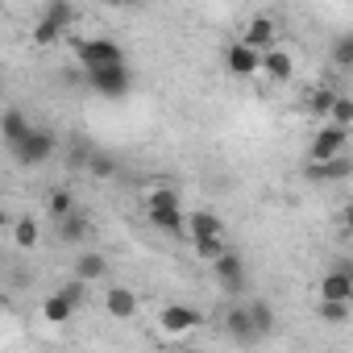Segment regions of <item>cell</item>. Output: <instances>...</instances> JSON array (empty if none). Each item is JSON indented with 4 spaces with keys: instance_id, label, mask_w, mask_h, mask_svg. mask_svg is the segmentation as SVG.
<instances>
[{
    "instance_id": "10",
    "label": "cell",
    "mask_w": 353,
    "mask_h": 353,
    "mask_svg": "<svg viewBox=\"0 0 353 353\" xmlns=\"http://www.w3.org/2000/svg\"><path fill=\"white\" fill-rule=\"evenodd\" d=\"M225 332H229L237 345L262 341V332H258V324H254V316H250V303H233V307L225 312Z\"/></svg>"
},
{
    "instance_id": "5",
    "label": "cell",
    "mask_w": 353,
    "mask_h": 353,
    "mask_svg": "<svg viewBox=\"0 0 353 353\" xmlns=\"http://www.w3.org/2000/svg\"><path fill=\"white\" fill-rule=\"evenodd\" d=\"M212 279H216V287H221L225 295H241V291L250 287V270H245V258H241L237 250L221 254V258L212 262Z\"/></svg>"
},
{
    "instance_id": "31",
    "label": "cell",
    "mask_w": 353,
    "mask_h": 353,
    "mask_svg": "<svg viewBox=\"0 0 353 353\" xmlns=\"http://www.w3.org/2000/svg\"><path fill=\"white\" fill-rule=\"evenodd\" d=\"M332 125H345V129H353V96H336V104H332V117H328Z\"/></svg>"
},
{
    "instance_id": "34",
    "label": "cell",
    "mask_w": 353,
    "mask_h": 353,
    "mask_svg": "<svg viewBox=\"0 0 353 353\" xmlns=\"http://www.w3.org/2000/svg\"><path fill=\"white\" fill-rule=\"evenodd\" d=\"M104 5H112V9H125V5H133V0H104Z\"/></svg>"
},
{
    "instance_id": "26",
    "label": "cell",
    "mask_w": 353,
    "mask_h": 353,
    "mask_svg": "<svg viewBox=\"0 0 353 353\" xmlns=\"http://www.w3.org/2000/svg\"><path fill=\"white\" fill-rule=\"evenodd\" d=\"M46 212H50V221L71 216V212H75V192H71V188H50V196H46Z\"/></svg>"
},
{
    "instance_id": "32",
    "label": "cell",
    "mask_w": 353,
    "mask_h": 353,
    "mask_svg": "<svg viewBox=\"0 0 353 353\" xmlns=\"http://www.w3.org/2000/svg\"><path fill=\"white\" fill-rule=\"evenodd\" d=\"M59 42H63V38H59L54 30H46L42 21L34 26V46H38V50H50V46H59Z\"/></svg>"
},
{
    "instance_id": "12",
    "label": "cell",
    "mask_w": 353,
    "mask_h": 353,
    "mask_svg": "<svg viewBox=\"0 0 353 353\" xmlns=\"http://www.w3.org/2000/svg\"><path fill=\"white\" fill-rule=\"evenodd\" d=\"M104 312L108 320H137L141 299L133 295V287H104Z\"/></svg>"
},
{
    "instance_id": "20",
    "label": "cell",
    "mask_w": 353,
    "mask_h": 353,
    "mask_svg": "<svg viewBox=\"0 0 353 353\" xmlns=\"http://www.w3.org/2000/svg\"><path fill=\"white\" fill-rule=\"evenodd\" d=\"M336 88H328V83H316V88H307V112L316 117V121H328L332 117V104H336Z\"/></svg>"
},
{
    "instance_id": "24",
    "label": "cell",
    "mask_w": 353,
    "mask_h": 353,
    "mask_svg": "<svg viewBox=\"0 0 353 353\" xmlns=\"http://www.w3.org/2000/svg\"><path fill=\"white\" fill-rule=\"evenodd\" d=\"M328 59H332L336 71H353V30L349 34H336L328 42Z\"/></svg>"
},
{
    "instance_id": "25",
    "label": "cell",
    "mask_w": 353,
    "mask_h": 353,
    "mask_svg": "<svg viewBox=\"0 0 353 353\" xmlns=\"http://www.w3.org/2000/svg\"><path fill=\"white\" fill-rule=\"evenodd\" d=\"M88 174H92V179H100V183H108V179H117V174H121V162H117L112 154L96 150L92 162H88Z\"/></svg>"
},
{
    "instance_id": "21",
    "label": "cell",
    "mask_w": 353,
    "mask_h": 353,
    "mask_svg": "<svg viewBox=\"0 0 353 353\" xmlns=\"http://www.w3.org/2000/svg\"><path fill=\"white\" fill-rule=\"evenodd\" d=\"M75 274H79L83 283H100V279H108V258L96 254V250L75 254Z\"/></svg>"
},
{
    "instance_id": "9",
    "label": "cell",
    "mask_w": 353,
    "mask_h": 353,
    "mask_svg": "<svg viewBox=\"0 0 353 353\" xmlns=\"http://www.w3.org/2000/svg\"><path fill=\"white\" fill-rule=\"evenodd\" d=\"M266 83H291L295 79V59H291V50H283V46H270V50H262V71H258Z\"/></svg>"
},
{
    "instance_id": "13",
    "label": "cell",
    "mask_w": 353,
    "mask_h": 353,
    "mask_svg": "<svg viewBox=\"0 0 353 353\" xmlns=\"http://www.w3.org/2000/svg\"><path fill=\"white\" fill-rule=\"evenodd\" d=\"M274 38H279V26H274V17H266V13H254V17L245 21V30H241V42H250L254 50H270Z\"/></svg>"
},
{
    "instance_id": "23",
    "label": "cell",
    "mask_w": 353,
    "mask_h": 353,
    "mask_svg": "<svg viewBox=\"0 0 353 353\" xmlns=\"http://www.w3.org/2000/svg\"><path fill=\"white\" fill-rule=\"evenodd\" d=\"M192 250H196V258H200V262H208V266H212V262H216L221 254H229L233 245H229V237L221 233V237H192Z\"/></svg>"
},
{
    "instance_id": "18",
    "label": "cell",
    "mask_w": 353,
    "mask_h": 353,
    "mask_svg": "<svg viewBox=\"0 0 353 353\" xmlns=\"http://www.w3.org/2000/svg\"><path fill=\"white\" fill-rule=\"evenodd\" d=\"M221 233H225V221H221L212 208L188 212V237H221Z\"/></svg>"
},
{
    "instance_id": "3",
    "label": "cell",
    "mask_w": 353,
    "mask_h": 353,
    "mask_svg": "<svg viewBox=\"0 0 353 353\" xmlns=\"http://www.w3.org/2000/svg\"><path fill=\"white\" fill-rule=\"evenodd\" d=\"M71 50H75L83 71H96V67H108V63H125V50L112 38H79Z\"/></svg>"
},
{
    "instance_id": "33",
    "label": "cell",
    "mask_w": 353,
    "mask_h": 353,
    "mask_svg": "<svg viewBox=\"0 0 353 353\" xmlns=\"http://www.w3.org/2000/svg\"><path fill=\"white\" fill-rule=\"evenodd\" d=\"M336 225H341L345 233H353V204H345V208L336 212Z\"/></svg>"
},
{
    "instance_id": "28",
    "label": "cell",
    "mask_w": 353,
    "mask_h": 353,
    "mask_svg": "<svg viewBox=\"0 0 353 353\" xmlns=\"http://www.w3.org/2000/svg\"><path fill=\"white\" fill-rule=\"evenodd\" d=\"M92 154H96V145H88V141H71V145H67V166H75V170H88Z\"/></svg>"
},
{
    "instance_id": "1",
    "label": "cell",
    "mask_w": 353,
    "mask_h": 353,
    "mask_svg": "<svg viewBox=\"0 0 353 353\" xmlns=\"http://www.w3.org/2000/svg\"><path fill=\"white\" fill-rule=\"evenodd\" d=\"M9 154H13V162H17V166H46V162L59 154V137H54V129L34 125V129H30V133H26Z\"/></svg>"
},
{
    "instance_id": "11",
    "label": "cell",
    "mask_w": 353,
    "mask_h": 353,
    "mask_svg": "<svg viewBox=\"0 0 353 353\" xmlns=\"http://www.w3.org/2000/svg\"><path fill=\"white\" fill-rule=\"evenodd\" d=\"M150 225L158 233H170V237H188V212L183 204H158V208H145Z\"/></svg>"
},
{
    "instance_id": "19",
    "label": "cell",
    "mask_w": 353,
    "mask_h": 353,
    "mask_svg": "<svg viewBox=\"0 0 353 353\" xmlns=\"http://www.w3.org/2000/svg\"><path fill=\"white\" fill-rule=\"evenodd\" d=\"M30 129H34V121H26V112L9 104V108H5V117H0V133H5V145L13 150V145H17Z\"/></svg>"
},
{
    "instance_id": "7",
    "label": "cell",
    "mask_w": 353,
    "mask_h": 353,
    "mask_svg": "<svg viewBox=\"0 0 353 353\" xmlns=\"http://www.w3.org/2000/svg\"><path fill=\"white\" fill-rule=\"evenodd\" d=\"M225 71L237 79H254L262 71V50H254L250 42H233L225 46Z\"/></svg>"
},
{
    "instance_id": "29",
    "label": "cell",
    "mask_w": 353,
    "mask_h": 353,
    "mask_svg": "<svg viewBox=\"0 0 353 353\" xmlns=\"http://www.w3.org/2000/svg\"><path fill=\"white\" fill-rule=\"evenodd\" d=\"M250 316H254V324H258V332H262V336L274 328V307H270L266 299H254V303H250Z\"/></svg>"
},
{
    "instance_id": "30",
    "label": "cell",
    "mask_w": 353,
    "mask_h": 353,
    "mask_svg": "<svg viewBox=\"0 0 353 353\" xmlns=\"http://www.w3.org/2000/svg\"><path fill=\"white\" fill-rule=\"evenodd\" d=\"M158 204H179V192L166 188V183H154V188L145 192V208H158Z\"/></svg>"
},
{
    "instance_id": "14",
    "label": "cell",
    "mask_w": 353,
    "mask_h": 353,
    "mask_svg": "<svg viewBox=\"0 0 353 353\" xmlns=\"http://www.w3.org/2000/svg\"><path fill=\"white\" fill-rule=\"evenodd\" d=\"M54 237L67 245V250H75V245H83L88 237H92V221L83 216V212H71V216H59L54 221Z\"/></svg>"
},
{
    "instance_id": "15",
    "label": "cell",
    "mask_w": 353,
    "mask_h": 353,
    "mask_svg": "<svg viewBox=\"0 0 353 353\" xmlns=\"http://www.w3.org/2000/svg\"><path fill=\"white\" fill-rule=\"evenodd\" d=\"M320 299H345L353 303V266H336L320 279Z\"/></svg>"
},
{
    "instance_id": "6",
    "label": "cell",
    "mask_w": 353,
    "mask_h": 353,
    "mask_svg": "<svg viewBox=\"0 0 353 353\" xmlns=\"http://www.w3.org/2000/svg\"><path fill=\"white\" fill-rule=\"evenodd\" d=\"M158 328H162L166 336H188L192 328H200V312H196L192 303H166V307L158 312Z\"/></svg>"
},
{
    "instance_id": "16",
    "label": "cell",
    "mask_w": 353,
    "mask_h": 353,
    "mask_svg": "<svg viewBox=\"0 0 353 353\" xmlns=\"http://www.w3.org/2000/svg\"><path fill=\"white\" fill-rule=\"evenodd\" d=\"M46 30H54L59 38H67V30L75 26V5L71 0H50V5L42 9V17H38Z\"/></svg>"
},
{
    "instance_id": "27",
    "label": "cell",
    "mask_w": 353,
    "mask_h": 353,
    "mask_svg": "<svg viewBox=\"0 0 353 353\" xmlns=\"http://www.w3.org/2000/svg\"><path fill=\"white\" fill-rule=\"evenodd\" d=\"M349 307H353V303H345V299H320V320L345 324V320H349Z\"/></svg>"
},
{
    "instance_id": "2",
    "label": "cell",
    "mask_w": 353,
    "mask_h": 353,
    "mask_svg": "<svg viewBox=\"0 0 353 353\" xmlns=\"http://www.w3.org/2000/svg\"><path fill=\"white\" fill-rule=\"evenodd\" d=\"M88 88L96 96H104V100H125L133 92V71H129V63L96 67V71H88Z\"/></svg>"
},
{
    "instance_id": "22",
    "label": "cell",
    "mask_w": 353,
    "mask_h": 353,
    "mask_svg": "<svg viewBox=\"0 0 353 353\" xmlns=\"http://www.w3.org/2000/svg\"><path fill=\"white\" fill-rule=\"evenodd\" d=\"M9 229H13V245H17V250H38V241H42V225H38L34 216H17Z\"/></svg>"
},
{
    "instance_id": "17",
    "label": "cell",
    "mask_w": 353,
    "mask_h": 353,
    "mask_svg": "<svg viewBox=\"0 0 353 353\" xmlns=\"http://www.w3.org/2000/svg\"><path fill=\"white\" fill-rule=\"evenodd\" d=\"M75 312H79V303L71 295H63V291H54V295L42 299V320L46 324H67V320H75Z\"/></svg>"
},
{
    "instance_id": "8",
    "label": "cell",
    "mask_w": 353,
    "mask_h": 353,
    "mask_svg": "<svg viewBox=\"0 0 353 353\" xmlns=\"http://www.w3.org/2000/svg\"><path fill=\"white\" fill-rule=\"evenodd\" d=\"M303 179L307 183H345V179H353V158L336 154L328 162H307L303 166Z\"/></svg>"
},
{
    "instance_id": "4",
    "label": "cell",
    "mask_w": 353,
    "mask_h": 353,
    "mask_svg": "<svg viewBox=\"0 0 353 353\" xmlns=\"http://www.w3.org/2000/svg\"><path fill=\"white\" fill-rule=\"evenodd\" d=\"M345 150H349V129L332 125V121H320V129L307 141V162H328V158H336Z\"/></svg>"
}]
</instances>
